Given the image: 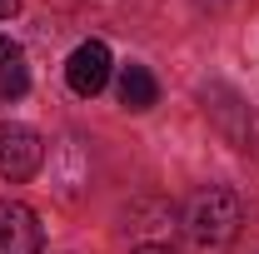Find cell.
I'll list each match as a JSON object with an SVG mask.
<instances>
[{"label": "cell", "mask_w": 259, "mask_h": 254, "mask_svg": "<svg viewBox=\"0 0 259 254\" xmlns=\"http://www.w3.org/2000/svg\"><path fill=\"white\" fill-rule=\"evenodd\" d=\"M244 229V204L225 185H209L185 204V239L194 254H225Z\"/></svg>", "instance_id": "1"}, {"label": "cell", "mask_w": 259, "mask_h": 254, "mask_svg": "<svg viewBox=\"0 0 259 254\" xmlns=\"http://www.w3.org/2000/svg\"><path fill=\"white\" fill-rule=\"evenodd\" d=\"M65 80H70L75 95H100L105 80H110V50H105V40L75 45V55L65 60Z\"/></svg>", "instance_id": "4"}, {"label": "cell", "mask_w": 259, "mask_h": 254, "mask_svg": "<svg viewBox=\"0 0 259 254\" xmlns=\"http://www.w3.org/2000/svg\"><path fill=\"white\" fill-rule=\"evenodd\" d=\"M40 159H45V145H40V135L30 125L0 120V180H10V185L30 180L40 170Z\"/></svg>", "instance_id": "2"}, {"label": "cell", "mask_w": 259, "mask_h": 254, "mask_svg": "<svg viewBox=\"0 0 259 254\" xmlns=\"http://www.w3.org/2000/svg\"><path fill=\"white\" fill-rule=\"evenodd\" d=\"M25 90H30V75H25V65H20V60L0 65V100H20Z\"/></svg>", "instance_id": "6"}, {"label": "cell", "mask_w": 259, "mask_h": 254, "mask_svg": "<svg viewBox=\"0 0 259 254\" xmlns=\"http://www.w3.org/2000/svg\"><path fill=\"white\" fill-rule=\"evenodd\" d=\"M40 249H45V229L35 220V209L20 199H0V254H40Z\"/></svg>", "instance_id": "3"}, {"label": "cell", "mask_w": 259, "mask_h": 254, "mask_svg": "<svg viewBox=\"0 0 259 254\" xmlns=\"http://www.w3.org/2000/svg\"><path fill=\"white\" fill-rule=\"evenodd\" d=\"M10 60H20V45L10 35H0V65H10Z\"/></svg>", "instance_id": "7"}, {"label": "cell", "mask_w": 259, "mask_h": 254, "mask_svg": "<svg viewBox=\"0 0 259 254\" xmlns=\"http://www.w3.org/2000/svg\"><path fill=\"white\" fill-rule=\"evenodd\" d=\"M130 254H175V249H169V244H135Z\"/></svg>", "instance_id": "8"}, {"label": "cell", "mask_w": 259, "mask_h": 254, "mask_svg": "<svg viewBox=\"0 0 259 254\" xmlns=\"http://www.w3.org/2000/svg\"><path fill=\"white\" fill-rule=\"evenodd\" d=\"M155 100H160L155 75H150L145 65H125V70H120V105H125V110H150Z\"/></svg>", "instance_id": "5"}, {"label": "cell", "mask_w": 259, "mask_h": 254, "mask_svg": "<svg viewBox=\"0 0 259 254\" xmlns=\"http://www.w3.org/2000/svg\"><path fill=\"white\" fill-rule=\"evenodd\" d=\"M15 10H20V0H0V20H5V15H15Z\"/></svg>", "instance_id": "9"}]
</instances>
